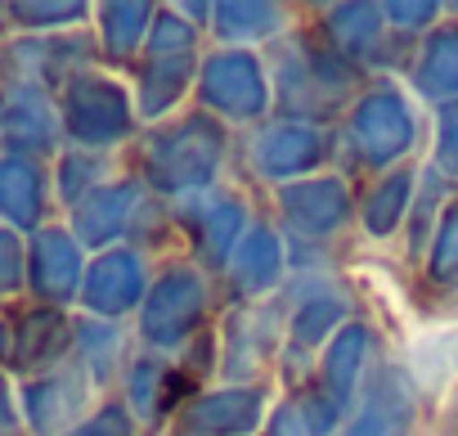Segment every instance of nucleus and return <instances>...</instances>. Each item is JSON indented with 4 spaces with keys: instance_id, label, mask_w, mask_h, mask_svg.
I'll return each mask as SVG.
<instances>
[{
    "instance_id": "obj_4",
    "label": "nucleus",
    "mask_w": 458,
    "mask_h": 436,
    "mask_svg": "<svg viewBox=\"0 0 458 436\" xmlns=\"http://www.w3.org/2000/svg\"><path fill=\"white\" fill-rule=\"evenodd\" d=\"M19 293H28V248H23V235L0 226V302H10Z\"/></svg>"
},
{
    "instance_id": "obj_1",
    "label": "nucleus",
    "mask_w": 458,
    "mask_h": 436,
    "mask_svg": "<svg viewBox=\"0 0 458 436\" xmlns=\"http://www.w3.org/2000/svg\"><path fill=\"white\" fill-rule=\"evenodd\" d=\"M64 346H68V324H64L59 306H41V302L19 306V311L10 306V364H5V373L14 382L55 369Z\"/></svg>"
},
{
    "instance_id": "obj_6",
    "label": "nucleus",
    "mask_w": 458,
    "mask_h": 436,
    "mask_svg": "<svg viewBox=\"0 0 458 436\" xmlns=\"http://www.w3.org/2000/svg\"><path fill=\"white\" fill-rule=\"evenodd\" d=\"M10 364V306L0 302V369Z\"/></svg>"
},
{
    "instance_id": "obj_7",
    "label": "nucleus",
    "mask_w": 458,
    "mask_h": 436,
    "mask_svg": "<svg viewBox=\"0 0 458 436\" xmlns=\"http://www.w3.org/2000/svg\"><path fill=\"white\" fill-rule=\"evenodd\" d=\"M10 32H14V23H10V5H0V46L10 41Z\"/></svg>"
},
{
    "instance_id": "obj_5",
    "label": "nucleus",
    "mask_w": 458,
    "mask_h": 436,
    "mask_svg": "<svg viewBox=\"0 0 458 436\" xmlns=\"http://www.w3.org/2000/svg\"><path fill=\"white\" fill-rule=\"evenodd\" d=\"M23 409H19V382L0 369V436H23Z\"/></svg>"
},
{
    "instance_id": "obj_3",
    "label": "nucleus",
    "mask_w": 458,
    "mask_h": 436,
    "mask_svg": "<svg viewBox=\"0 0 458 436\" xmlns=\"http://www.w3.org/2000/svg\"><path fill=\"white\" fill-rule=\"evenodd\" d=\"M68 239L64 230L55 226H41L28 244V293L41 302V306H55V302H68L72 293V275H68Z\"/></svg>"
},
{
    "instance_id": "obj_2",
    "label": "nucleus",
    "mask_w": 458,
    "mask_h": 436,
    "mask_svg": "<svg viewBox=\"0 0 458 436\" xmlns=\"http://www.w3.org/2000/svg\"><path fill=\"white\" fill-rule=\"evenodd\" d=\"M46 216V175L37 158L0 153V226L14 235H37Z\"/></svg>"
}]
</instances>
